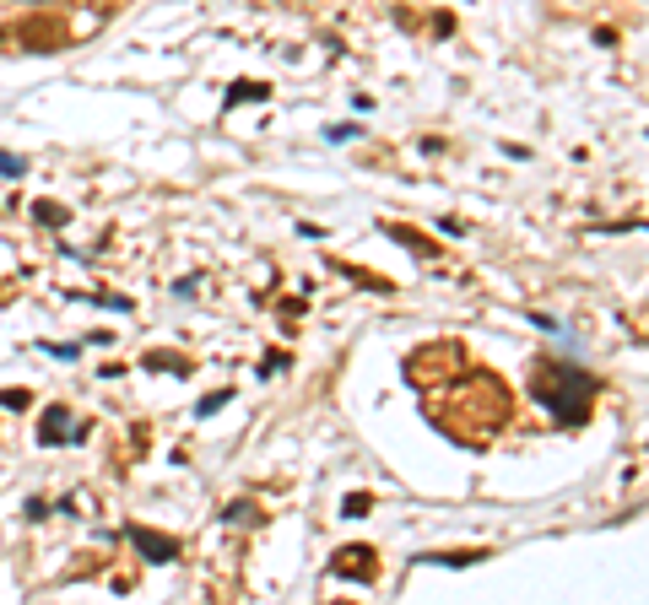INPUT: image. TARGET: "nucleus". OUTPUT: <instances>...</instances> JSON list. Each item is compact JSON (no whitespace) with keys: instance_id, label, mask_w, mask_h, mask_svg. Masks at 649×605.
I'll list each match as a JSON object with an SVG mask.
<instances>
[{"instance_id":"1","label":"nucleus","mask_w":649,"mask_h":605,"mask_svg":"<svg viewBox=\"0 0 649 605\" xmlns=\"http://www.w3.org/2000/svg\"><path fill=\"white\" fill-rule=\"evenodd\" d=\"M595 389H601V384H595V373H585L579 362H563V357L536 362L531 395H536V406L547 411L558 427H579V422H585Z\"/></svg>"},{"instance_id":"2","label":"nucleus","mask_w":649,"mask_h":605,"mask_svg":"<svg viewBox=\"0 0 649 605\" xmlns=\"http://www.w3.org/2000/svg\"><path fill=\"white\" fill-rule=\"evenodd\" d=\"M130 546H136L147 562H174V557H179V541H174V535L147 530V524H130Z\"/></svg>"},{"instance_id":"3","label":"nucleus","mask_w":649,"mask_h":605,"mask_svg":"<svg viewBox=\"0 0 649 605\" xmlns=\"http://www.w3.org/2000/svg\"><path fill=\"white\" fill-rule=\"evenodd\" d=\"M65 438H82L76 433V422H71V411H44V427H38V443H44V449H55V443H65Z\"/></svg>"},{"instance_id":"4","label":"nucleus","mask_w":649,"mask_h":605,"mask_svg":"<svg viewBox=\"0 0 649 605\" xmlns=\"http://www.w3.org/2000/svg\"><path fill=\"white\" fill-rule=\"evenodd\" d=\"M336 578H374V551H368V546H347L336 557Z\"/></svg>"},{"instance_id":"5","label":"nucleus","mask_w":649,"mask_h":605,"mask_svg":"<svg viewBox=\"0 0 649 605\" xmlns=\"http://www.w3.org/2000/svg\"><path fill=\"white\" fill-rule=\"evenodd\" d=\"M260 98H271V87H266V82H249V87H228V109H233V103H260Z\"/></svg>"},{"instance_id":"6","label":"nucleus","mask_w":649,"mask_h":605,"mask_svg":"<svg viewBox=\"0 0 649 605\" xmlns=\"http://www.w3.org/2000/svg\"><path fill=\"white\" fill-rule=\"evenodd\" d=\"M222 519H228V524H260V508L255 503H228V508H222Z\"/></svg>"},{"instance_id":"7","label":"nucleus","mask_w":649,"mask_h":605,"mask_svg":"<svg viewBox=\"0 0 649 605\" xmlns=\"http://www.w3.org/2000/svg\"><path fill=\"white\" fill-rule=\"evenodd\" d=\"M33 217L44 222V227H60V222H65V211L55 206V200H38V206H33Z\"/></svg>"},{"instance_id":"8","label":"nucleus","mask_w":649,"mask_h":605,"mask_svg":"<svg viewBox=\"0 0 649 605\" xmlns=\"http://www.w3.org/2000/svg\"><path fill=\"white\" fill-rule=\"evenodd\" d=\"M28 389H0V411H28Z\"/></svg>"},{"instance_id":"9","label":"nucleus","mask_w":649,"mask_h":605,"mask_svg":"<svg viewBox=\"0 0 649 605\" xmlns=\"http://www.w3.org/2000/svg\"><path fill=\"white\" fill-rule=\"evenodd\" d=\"M228 400H233V389H217V395H206L201 406H195V416H217L222 406H228Z\"/></svg>"},{"instance_id":"10","label":"nucleus","mask_w":649,"mask_h":605,"mask_svg":"<svg viewBox=\"0 0 649 605\" xmlns=\"http://www.w3.org/2000/svg\"><path fill=\"white\" fill-rule=\"evenodd\" d=\"M363 136V125H330L325 130V141H336V146H347V141H357Z\"/></svg>"},{"instance_id":"11","label":"nucleus","mask_w":649,"mask_h":605,"mask_svg":"<svg viewBox=\"0 0 649 605\" xmlns=\"http://www.w3.org/2000/svg\"><path fill=\"white\" fill-rule=\"evenodd\" d=\"M341 514H347V519H363V514H368V497H363V492H352L347 503H341Z\"/></svg>"},{"instance_id":"12","label":"nucleus","mask_w":649,"mask_h":605,"mask_svg":"<svg viewBox=\"0 0 649 605\" xmlns=\"http://www.w3.org/2000/svg\"><path fill=\"white\" fill-rule=\"evenodd\" d=\"M276 368H287V357H282V352H266V357H260V379H271Z\"/></svg>"},{"instance_id":"13","label":"nucleus","mask_w":649,"mask_h":605,"mask_svg":"<svg viewBox=\"0 0 649 605\" xmlns=\"http://www.w3.org/2000/svg\"><path fill=\"white\" fill-rule=\"evenodd\" d=\"M22 168H28V163H22V157H11V152H0V173H6V179H17V173Z\"/></svg>"}]
</instances>
